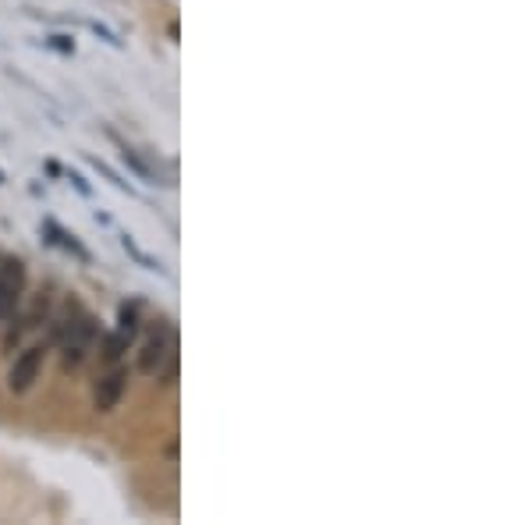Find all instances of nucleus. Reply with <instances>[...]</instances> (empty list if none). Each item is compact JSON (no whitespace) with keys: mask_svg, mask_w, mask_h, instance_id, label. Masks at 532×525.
Returning <instances> with one entry per match:
<instances>
[{"mask_svg":"<svg viewBox=\"0 0 532 525\" xmlns=\"http://www.w3.org/2000/svg\"><path fill=\"white\" fill-rule=\"evenodd\" d=\"M124 387H128V373H124V369L104 373V376L96 380V387H93V409L100 412V415L114 412L121 402V394H124Z\"/></svg>","mask_w":532,"mask_h":525,"instance_id":"39448f33","label":"nucleus"},{"mask_svg":"<svg viewBox=\"0 0 532 525\" xmlns=\"http://www.w3.org/2000/svg\"><path fill=\"white\" fill-rule=\"evenodd\" d=\"M135 327H139V305L131 302V305H121V316H118V330H124L128 338L135 334Z\"/></svg>","mask_w":532,"mask_h":525,"instance_id":"0eeeda50","label":"nucleus"},{"mask_svg":"<svg viewBox=\"0 0 532 525\" xmlns=\"http://www.w3.org/2000/svg\"><path fill=\"white\" fill-rule=\"evenodd\" d=\"M121 160H124V164H128L135 175L142 177V181H153V171H149V167L139 160V153H135V149H128V146H124V149H121Z\"/></svg>","mask_w":532,"mask_h":525,"instance_id":"6e6552de","label":"nucleus"},{"mask_svg":"<svg viewBox=\"0 0 532 525\" xmlns=\"http://www.w3.org/2000/svg\"><path fill=\"white\" fill-rule=\"evenodd\" d=\"M89 29H93L96 36H104L111 47H121V40H118V32H114V29H107V25H100V22H89Z\"/></svg>","mask_w":532,"mask_h":525,"instance_id":"9d476101","label":"nucleus"},{"mask_svg":"<svg viewBox=\"0 0 532 525\" xmlns=\"http://www.w3.org/2000/svg\"><path fill=\"white\" fill-rule=\"evenodd\" d=\"M43 345H32V348H25L14 362H11V369H7V387L14 391V394H25L32 384H36V376H40V369H43Z\"/></svg>","mask_w":532,"mask_h":525,"instance_id":"7ed1b4c3","label":"nucleus"},{"mask_svg":"<svg viewBox=\"0 0 532 525\" xmlns=\"http://www.w3.org/2000/svg\"><path fill=\"white\" fill-rule=\"evenodd\" d=\"M54 338L60 341V366L64 369H78L86 362V355L93 351V341H96V316H89L86 309L68 302L64 316L54 327Z\"/></svg>","mask_w":532,"mask_h":525,"instance_id":"f257e3e1","label":"nucleus"},{"mask_svg":"<svg viewBox=\"0 0 532 525\" xmlns=\"http://www.w3.org/2000/svg\"><path fill=\"white\" fill-rule=\"evenodd\" d=\"M50 43H54V47H58V50H64V54H71V50H75V43H71V40H68V36H54V40H50Z\"/></svg>","mask_w":532,"mask_h":525,"instance_id":"9b49d317","label":"nucleus"},{"mask_svg":"<svg viewBox=\"0 0 532 525\" xmlns=\"http://www.w3.org/2000/svg\"><path fill=\"white\" fill-rule=\"evenodd\" d=\"M171 355H175L171 327H167V323H160V327L149 334V341L142 345V351H139V369H142L146 376H157V373L171 362Z\"/></svg>","mask_w":532,"mask_h":525,"instance_id":"f03ea898","label":"nucleus"},{"mask_svg":"<svg viewBox=\"0 0 532 525\" xmlns=\"http://www.w3.org/2000/svg\"><path fill=\"white\" fill-rule=\"evenodd\" d=\"M71 181H75V188H78V192H82V195H89V185H86V181H82V175H75V171H71Z\"/></svg>","mask_w":532,"mask_h":525,"instance_id":"f8f14e48","label":"nucleus"},{"mask_svg":"<svg viewBox=\"0 0 532 525\" xmlns=\"http://www.w3.org/2000/svg\"><path fill=\"white\" fill-rule=\"evenodd\" d=\"M128 341H131V338H128L124 330H118V334H111V338L104 341V351H100V358H104L107 366H114V362H118L121 355L128 351Z\"/></svg>","mask_w":532,"mask_h":525,"instance_id":"423d86ee","label":"nucleus"},{"mask_svg":"<svg viewBox=\"0 0 532 525\" xmlns=\"http://www.w3.org/2000/svg\"><path fill=\"white\" fill-rule=\"evenodd\" d=\"M25 292V267L18 259H0V320L14 312Z\"/></svg>","mask_w":532,"mask_h":525,"instance_id":"20e7f679","label":"nucleus"},{"mask_svg":"<svg viewBox=\"0 0 532 525\" xmlns=\"http://www.w3.org/2000/svg\"><path fill=\"white\" fill-rule=\"evenodd\" d=\"M121 245H124V249H128V252H131V256H135V259H139V263H142V267H146V270H160V263H157V259H149V256H146V252H142V249H135V241H131V238H128V234H124V238H121Z\"/></svg>","mask_w":532,"mask_h":525,"instance_id":"1a4fd4ad","label":"nucleus"}]
</instances>
